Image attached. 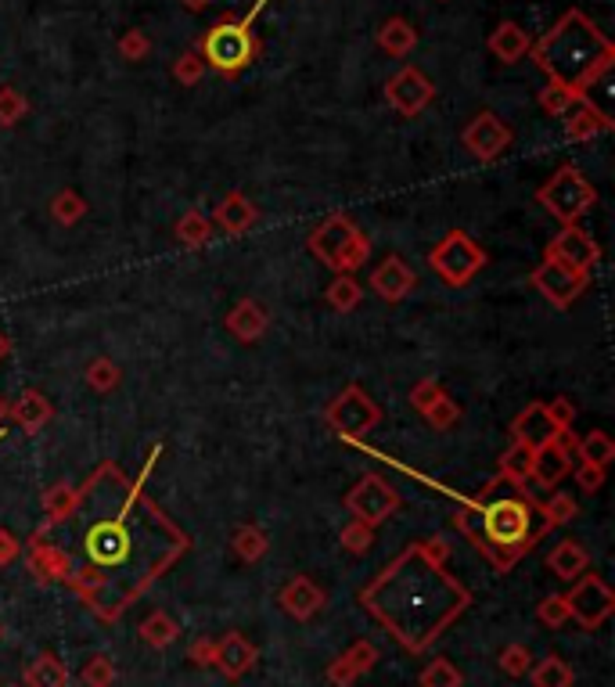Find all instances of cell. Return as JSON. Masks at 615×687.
Returning <instances> with one entry per match:
<instances>
[{
    "label": "cell",
    "mask_w": 615,
    "mask_h": 687,
    "mask_svg": "<svg viewBox=\"0 0 615 687\" xmlns=\"http://www.w3.org/2000/svg\"><path fill=\"white\" fill-rule=\"evenodd\" d=\"M173 231H177V241L184 249H202L205 241L213 238V220L205 213H198V209H191V213L180 216Z\"/></svg>",
    "instance_id": "836d02e7"
},
{
    "label": "cell",
    "mask_w": 615,
    "mask_h": 687,
    "mask_svg": "<svg viewBox=\"0 0 615 687\" xmlns=\"http://www.w3.org/2000/svg\"><path fill=\"white\" fill-rule=\"evenodd\" d=\"M443 393H446V389L436 382V378H421V382L410 389V407H414L418 414H425L428 407H432V403H436Z\"/></svg>",
    "instance_id": "f907efd6"
},
{
    "label": "cell",
    "mask_w": 615,
    "mask_h": 687,
    "mask_svg": "<svg viewBox=\"0 0 615 687\" xmlns=\"http://www.w3.org/2000/svg\"><path fill=\"white\" fill-rule=\"evenodd\" d=\"M29 116V98L18 87H0V126H15Z\"/></svg>",
    "instance_id": "b9f144b4"
},
{
    "label": "cell",
    "mask_w": 615,
    "mask_h": 687,
    "mask_svg": "<svg viewBox=\"0 0 615 687\" xmlns=\"http://www.w3.org/2000/svg\"><path fill=\"white\" fill-rule=\"evenodd\" d=\"M148 51H152L148 33H144V29H126V36L119 40V54H123L126 62H144Z\"/></svg>",
    "instance_id": "c3c4849f"
},
{
    "label": "cell",
    "mask_w": 615,
    "mask_h": 687,
    "mask_svg": "<svg viewBox=\"0 0 615 687\" xmlns=\"http://www.w3.org/2000/svg\"><path fill=\"white\" fill-rule=\"evenodd\" d=\"M339 544L346 554H367L371 547H375V529L364 526V522H357V518H349L339 533Z\"/></svg>",
    "instance_id": "f35d334b"
},
{
    "label": "cell",
    "mask_w": 615,
    "mask_h": 687,
    "mask_svg": "<svg viewBox=\"0 0 615 687\" xmlns=\"http://www.w3.org/2000/svg\"><path fill=\"white\" fill-rule=\"evenodd\" d=\"M137 634H141V641L148 644V648H170V644L180 637V626L170 612H152V616L137 626Z\"/></svg>",
    "instance_id": "1f68e13d"
},
{
    "label": "cell",
    "mask_w": 615,
    "mask_h": 687,
    "mask_svg": "<svg viewBox=\"0 0 615 687\" xmlns=\"http://www.w3.org/2000/svg\"><path fill=\"white\" fill-rule=\"evenodd\" d=\"M529 281H533L536 292L544 295L551 306H558V310H569L590 285V277L576 274V270L562 267V263H554V259H547V256H544V263L529 274Z\"/></svg>",
    "instance_id": "7c38bea8"
},
{
    "label": "cell",
    "mask_w": 615,
    "mask_h": 687,
    "mask_svg": "<svg viewBox=\"0 0 615 687\" xmlns=\"http://www.w3.org/2000/svg\"><path fill=\"white\" fill-rule=\"evenodd\" d=\"M536 202L558 220V224H580V216H587L598 202V191L583 177L576 166H562L536 188Z\"/></svg>",
    "instance_id": "8992f818"
},
{
    "label": "cell",
    "mask_w": 615,
    "mask_h": 687,
    "mask_svg": "<svg viewBox=\"0 0 615 687\" xmlns=\"http://www.w3.org/2000/svg\"><path fill=\"white\" fill-rule=\"evenodd\" d=\"M378 47L393 58H407L414 47H418V29L410 26L407 18H385L382 29H378Z\"/></svg>",
    "instance_id": "4316f807"
},
{
    "label": "cell",
    "mask_w": 615,
    "mask_h": 687,
    "mask_svg": "<svg viewBox=\"0 0 615 687\" xmlns=\"http://www.w3.org/2000/svg\"><path fill=\"white\" fill-rule=\"evenodd\" d=\"M529 51H533V40H529V33L518 26V22H500V26L490 33V54L497 62L515 65V62H522Z\"/></svg>",
    "instance_id": "d4e9b609"
},
{
    "label": "cell",
    "mask_w": 615,
    "mask_h": 687,
    "mask_svg": "<svg viewBox=\"0 0 615 687\" xmlns=\"http://www.w3.org/2000/svg\"><path fill=\"white\" fill-rule=\"evenodd\" d=\"M536 616H540V623H544V626H551V630H558L562 623H569V605H565V594H551V598L540 601Z\"/></svg>",
    "instance_id": "681fc988"
},
{
    "label": "cell",
    "mask_w": 615,
    "mask_h": 687,
    "mask_svg": "<svg viewBox=\"0 0 615 687\" xmlns=\"http://www.w3.org/2000/svg\"><path fill=\"white\" fill-rule=\"evenodd\" d=\"M378 662V648L371 641H357L353 648H346V652L339 655V659L328 666V680L335 687H349L357 684V677H364L371 666Z\"/></svg>",
    "instance_id": "7402d4cb"
},
{
    "label": "cell",
    "mask_w": 615,
    "mask_h": 687,
    "mask_svg": "<svg viewBox=\"0 0 615 687\" xmlns=\"http://www.w3.org/2000/svg\"><path fill=\"white\" fill-rule=\"evenodd\" d=\"M461 141H464V152L472 155V159L497 162L511 148V126L500 116H493V112H479L472 123L464 126Z\"/></svg>",
    "instance_id": "5bb4252c"
},
{
    "label": "cell",
    "mask_w": 615,
    "mask_h": 687,
    "mask_svg": "<svg viewBox=\"0 0 615 687\" xmlns=\"http://www.w3.org/2000/svg\"><path fill=\"white\" fill-rule=\"evenodd\" d=\"M22 684H26V687H65V684H69V670H65L62 662H58V655L44 652V655H36V659L26 666V673H22Z\"/></svg>",
    "instance_id": "83f0119b"
},
{
    "label": "cell",
    "mask_w": 615,
    "mask_h": 687,
    "mask_svg": "<svg viewBox=\"0 0 615 687\" xmlns=\"http://www.w3.org/2000/svg\"><path fill=\"white\" fill-rule=\"evenodd\" d=\"M159 457L162 447H155L137 479H126L116 461H101L76 486L72 508L51 522L44 518L29 536L36 580L69 583L105 623H116L191 547V536L148 497V475Z\"/></svg>",
    "instance_id": "6da1fadb"
},
{
    "label": "cell",
    "mask_w": 615,
    "mask_h": 687,
    "mask_svg": "<svg viewBox=\"0 0 615 687\" xmlns=\"http://www.w3.org/2000/svg\"><path fill=\"white\" fill-rule=\"evenodd\" d=\"M202 76H205V62L198 54H180L177 62H173V80L180 87H195V83H202Z\"/></svg>",
    "instance_id": "7dc6e473"
},
{
    "label": "cell",
    "mask_w": 615,
    "mask_h": 687,
    "mask_svg": "<svg viewBox=\"0 0 615 687\" xmlns=\"http://www.w3.org/2000/svg\"><path fill=\"white\" fill-rule=\"evenodd\" d=\"M83 684L87 687H112L116 684V662L108 655H90L83 666Z\"/></svg>",
    "instance_id": "f6af8a7d"
},
{
    "label": "cell",
    "mask_w": 615,
    "mask_h": 687,
    "mask_svg": "<svg viewBox=\"0 0 615 687\" xmlns=\"http://www.w3.org/2000/svg\"><path fill=\"white\" fill-rule=\"evenodd\" d=\"M544 256L554 259V263H562V267L576 270V274L590 277L594 274V267L601 263V245L594 241V234L583 231L580 224H565L562 231L547 241Z\"/></svg>",
    "instance_id": "8fae6325"
},
{
    "label": "cell",
    "mask_w": 615,
    "mask_h": 687,
    "mask_svg": "<svg viewBox=\"0 0 615 687\" xmlns=\"http://www.w3.org/2000/svg\"><path fill=\"white\" fill-rule=\"evenodd\" d=\"M572 475H576V482H580V490L587 493H598L601 486H605V468H594V464H572Z\"/></svg>",
    "instance_id": "816d5d0a"
},
{
    "label": "cell",
    "mask_w": 615,
    "mask_h": 687,
    "mask_svg": "<svg viewBox=\"0 0 615 687\" xmlns=\"http://www.w3.org/2000/svg\"><path fill=\"white\" fill-rule=\"evenodd\" d=\"M572 447H576V436H572V429H565L554 443L536 450L529 482H536L540 490H558L572 475Z\"/></svg>",
    "instance_id": "9a60e30c"
},
{
    "label": "cell",
    "mask_w": 615,
    "mask_h": 687,
    "mask_svg": "<svg viewBox=\"0 0 615 687\" xmlns=\"http://www.w3.org/2000/svg\"><path fill=\"white\" fill-rule=\"evenodd\" d=\"M562 123H565V137H569V141H590V137L612 130V119H608L601 108L590 105L587 98L576 101V105L562 116Z\"/></svg>",
    "instance_id": "603a6c76"
},
{
    "label": "cell",
    "mask_w": 615,
    "mask_h": 687,
    "mask_svg": "<svg viewBox=\"0 0 615 687\" xmlns=\"http://www.w3.org/2000/svg\"><path fill=\"white\" fill-rule=\"evenodd\" d=\"M497 666L508 677H529V670H533V652H529L526 644H508L504 652H500Z\"/></svg>",
    "instance_id": "ee69618b"
},
{
    "label": "cell",
    "mask_w": 615,
    "mask_h": 687,
    "mask_svg": "<svg viewBox=\"0 0 615 687\" xmlns=\"http://www.w3.org/2000/svg\"><path fill=\"white\" fill-rule=\"evenodd\" d=\"M310 252L335 274H357L371 256V238L346 213H331L310 231Z\"/></svg>",
    "instance_id": "277c9868"
},
{
    "label": "cell",
    "mask_w": 615,
    "mask_h": 687,
    "mask_svg": "<svg viewBox=\"0 0 615 687\" xmlns=\"http://www.w3.org/2000/svg\"><path fill=\"white\" fill-rule=\"evenodd\" d=\"M418 479L428 482V486H436L439 493L457 497L464 508H472L475 518L468 522L464 515H457V529H461L472 544H479V551L486 554L497 569H511V565L547 533L544 515H540V500H536L526 486H515V482H511L508 497H486V493H482V497H461V493L446 490V486L425 479V475H418Z\"/></svg>",
    "instance_id": "7a4b0ae2"
},
{
    "label": "cell",
    "mask_w": 615,
    "mask_h": 687,
    "mask_svg": "<svg viewBox=\"0 0 615 687\" xmlns=\"http://www.w3.org/2000/svg\"><path fill=\"white\" fill-rule=\"evenodd\" d=\"M270 328V310L259 299H241L227 313V331L238 342H259Z\"/></svg>",
    "instance_id": "44dd1931"
},
{
    "label": "cell",
    "mask_w": 615,
    "mask_h": 687,
    "mask_svg": "<svg viewBox=\"0 0 615 687\" xmlns=\"http://www.w3.org/2000/svg\"><path fill=\"white\" fill-rule=\"evenodd\" d=\"M572 454L580 457L583 464H594V468H605L615 461V439L608 436L605 429H594L587 432L583 439H576V447H572Z\"/></svg>",
    "instance_id": "f1b7e54d"
},
{
    "label": "cell",
    "mask_w": 615,
    "mask_h": 687,
    "mask_svg": "<svg viewBox=\"0 0 615 687\" xmlns=\"http://www.w3.org/2000/svg\"><path fill=\"white\" fill-rule=\"evenodd\" d=\"M72 500H76V486H69V482H54L51 490L44 493V518L51 522V518H62L65 511L72 508Z\"/></svg>",
    "instance_id": "bcb514c9"
},
{
    "label": "cell",
    "mask_w": 615,
    "mask_h": 687,
    "mask_svg": "<svg viewBox=\"0 0 615 687\" xmlns=\"http://www.w3.org/2000/svg\"><path fill=\"white\" fill-rule=\"evenodd\" d=\"M51 216H54V224H62V227H72V224H80L83 216H87V202H83L80 191H58L51 202Z\"/></svg>",
    "instance_id": "d590c367"
},
{
    "label": "cell",
    "mask_w": 615,
    "mask_h": 687,
    "mask_svg": "<svg viewBox=\"0 0 615 687\" xmlns=\"http://www.w3.org/2000/svg\"><path fill=\"white\" fill-rule=\"evenodd\" d=\"M231 547H234V554H238L241 562L252 565V562H259V558L270 551V536L249 522V526H241L238 533L231 536Z\"/></svg>",
    "instance_id": "e575fe53"
},
{
    "label": "cell",
    "mask_w": 615,
    "mask_h": 687,
    "mask_svg": "<svg viewBox=\"0 0 615 687\" xmlns=\"http://www.w3.org/2000/svg\"><path fill=\"white\" fill-rule=\"evenodd\" d=\"M22 554V544H18V536L11 533V529L0 526V565H11Z\"/></svg>",
    "instance_id": "11a10c76"
},
{
    "label": "cell",
    "mask_w": 615,
    "mask_h": 687,
    "mask_svg": "<svg viewBox=\"0 0 615 687\" xmlns=\"http://www.w3.org/2000/svg\"><path fill=\"white\" fill-rule=\"evenodd\" d=\"M259 40L252 33V22L245 18H220L198 44V58L205 62V69L220 72V76H241L256 62Z\"/></svg>",
    "instance_id": "5b68a950"
},
{
    "label": "cell",
    "mask_w": 615,
    "mask_h": 687,
    "mask_svg": "<svg viewBox=\"0 0 615 687\" xmlns=\"http://www.w3.org/2000/svg\"><path fill=\"white\" fill-rule=\"evenodd\" d=\"M51 418H54L51 400H47L44 393H36V389H26L18 400H11V421H15L26 436H36Z\"/></svg>",
    "instance_id": "cb8c5ba5"
},
{
    "label": "cell",
    "mask_w": 615,
    "mask_h": 687,
    "mask_svg": "<svg viewBox=\"0 0 615 687\" xmlns=\"http://www.w3.org/2000/svg\"><path fill=\"white\" fill-rule=\"evenodd\" d=\"M180 4H184V8H191V11H202V8H209L213 0H180Z\"/></svg>",
    "instance_id": "6f0895ef"
},
{
    "label": "cell",
    "mask_w": 615,
    "mask_h": 687,
    "mask_svg": "<svg viewBox=\"0 0 615 687\" xmlns=\"http://www.w3.org/2000/svg\"><path fill=\"white\" fill-rule=\"evenodd\" d=\"M464 677L450 659H432L421 670V687H461Z\"/></svg>",
    "instance_id": "60d3db41"
},
{
    "label": "cell",
    "mask_w": 615,
    "mask_h": 687,
    "mask_svg": "<svg viewBox=\"0 0 615 687\" xmlns=\"http://www.w3.org/2000/svg\"><path fill=\"white\" fill-rule=\"evenodd\" d=\"M346 511H349V518H357V522L375 529L400 511V493H396V486L385 479V475L367 472L364 479L346 493Z\"/></svg>",
    "instance_id": "9c48e42d"
},
{
    "label": "cell",
    "mask_w": 615,
    "mask_h": 687,
    "mask_svg": "<svg viewBox=\"0 0 615 687\" xmlns=\"http://www.w3.org/2000/svg\"><path fill=\"white\" fill-rule=\"evenodd\" d=\"M324 299H328L331 310L349 313V310H357V306L364 303V288H360L357 274H335V281L328 285Z\"/></svg>",
    "instance_id": "d6a6232c"
},
{
    "label": "cell",
    "mask_w": 615,
    "mask_h": 687,
    "mask_svg": "<svg viewBox=\"0 0 615 687\" xmlns=\"http://www.w3.org/2000/svg\"><path fill=\"white\" fill-rule=\"evenodd\" d=\"M256 659H259V648L245 634H238V630H231V634H223L220 641H216L213 666L227 680H241L252 666H256Z\"/></svg>",
    "instance_id": "e0dca14e"
},
{
    "label": "cell",
    "mask_w": 615,
    "mask_h": 687,
    "mask_svg": "<svg viewBox=\"0 0 615 687\" xmlns=\"http://www.w3.org/2000/svg\"><path fill=\"white\" fill-rule=\"evenodd\" d=\"M540 515H544L547 529L565 526V522H572V518H576V497H569L565 490H554V497L540 504Z\"/></svg>",
    "instance_id": "74e56055"
},
{
    "label": "cell",
    "mask_w": 615,
    "mask_h": 687,
    "mask_svg": "<svg viewBox=\"0 0 615 687\" xmlns=\"http://www.w3.org/2000/svg\"><path fill=\"white\" fill-rule=\"evenodd\" d=\"M533 454H536L533 447H526V443L511 439V447L500 454V479L515 482V486H526L529 472H533Z\"/></svg>",
    "instance_id": "f546056e"
},
{
    "label": "cell",
    "mask_w": 615,
    "mask_h": 687,
    "mask_svg": "<svg viewBox=\"0 0 615 687\" xmlns=\"http://www.w3.org/2000/svg\"><path fill=\"white\" fill-rule=\"evenodd\" d=\"M216 227H220L223 234H231V238H241V234H249L252 227L259 224V209L256 202H252L249 195H241V191H231V195L223 198L220 206H216L213 213Z\"/></svg>",
    "instance_id": "ffe728a7"
},
{
    "label": "cell",
    "mask_w": 615,
    "mask_h": 687,
    "mask_svg": "<svg viewBox=\"0 0 615 687\" xmlns=\"http://www.w3.org/2000/svg\"><path fill=\"white\" fill-rule=\"evenodd\" d=\"M562 432L565 429H558V425L547 418L544 403H529L526 411H518L515 421H511V439H518V443H526V447H533V450L554 443Z\"/></svg>",
    "instance_id": "d6986e66"
},
{
    "label": "cell",
    "mask_w": 615,
    "mask_h": 687,
    "mask_svg": "<svg viewBox=\"0 0 615 687\" xmlns=\"http://www.w3.org/2000/svg\"><path fill=\"white\" fill-rule=\"evenodd\" d=\"M529 677H533V687H572L576 684V673H572V666L562 659V655H547V659L533 662Z\"/></svg>",
    "instance_id": "4dcf8cb0"
},
{
    "label": "cell",
    "mask_w": 615,
    "mask_h": 687,
    "mask_svg": "<svg viewBox=\"0 0 615 687\" xmlns=\"http://www.w3.org/2000/svg\"><path fill=\"white\" fill-rule=\"evenodd\" d=\"M565 605H569V619L583 626V630H598L612 619L615 612V594L601 576L587 572L580 580H572V590L565 594Z\"/></svg>",
    "instance_id": "30bf717a"
},
{
    "label": "cell",
    "mask_w": 615,
    "mask_h": 687,
    "mask_svg": "<svg viewBox=\"0 0 615 687\" xmlns=\"http://www.w3.org/2000/svg\"><path fill=\"white\" fill-rule=\"evenodd\" d=\"M11 687H15V684H11Z\"/></svg>",
    "instance_id": "91938a15"
},
{
    "label": "cell",
    "mask_w": 615,
    "mask_h": 687,
    "mask_svg": "<svg viewBox=\"0 0 615 687\" xmlns=\"http://www.w3.org/2000/svg\"><path fill=\"white\" fill-rule=\"evenodd\" d=\"M544 411H547V418L558 425V429H572V421H576V407H572V400H565V396L544 403Z\"/></svg>",
    "instance_id": "f5cc1de1"
},
{
    "label": "cell",
    "mask_w": 615,
    "mask_h": 687,
    "mask_svg": "<svg viewBox=\"0 0 615 687\" xmlns=\"http://www.w3.org/2000/svg\"><path fill=\"white\" fill-rule=\"evenodd\" d=\"M277 605L285 608V616L306 623V619H313L324 608V590L317 587L310 576H292V580L281 587V594H277Z\"/></svg>",
    "instance_id": "ac0fdd59"
},
{
    "label": "cell",
    "mask_w": 615,
    "mask_h": 687,
    "mask_svg": "<svg viewBox=\"0 0 615 687\" xmlns=\"http://www.w3.org/2000/svg\"><path fill=\"white\" fill-rule=\"evenodd\" d=\"M8 418H11V400H4V396H0V425H4Z\"/></svg>",
    "instance_id": "680465c9"
},
{
    "label": "cell",
    "mask_w": 615,
    "mask_h": 687,
    "mask_svg": "<svg viewBox=\"0 0 615 687\" xmlns=\"http://www.w3.org/2000/svg\"><path fill=\"white\" fill-rule=\"evenodd\" d=\"M119 382H123V367L116 360L98 357L87 364V385L94 393H112V389H119Z\"/></svg>",
    "instance_id": "8d00e7d4"
},
{
    "label": "cell",
    "mask_w": 615,
    "mask_h": 687,
    "mask_svg": "<svg viewBox=\"0 0 615 687\" xmlns=\"http://www.w3.org/2000/svg\"><path fill=\"white\" fill-rule=\"evenodd\" d=\"M432 98H436V87H432V80H428L418 65H403L393 80L385 83V101L407 119L421 116L432 105Z\"/></svg>",
    "instance_id": "4fadbf2b"
},
{
    "label": "cell",
    "mask_w": 615,
    "mask_h": 687,
    "mask_svg": "<svg viewBox=\"0 0 615 687\" xmlns=\"http://www.w3.org/2000/svg\"><path fill=\"white\" fill-rule=\"evenodd\" d=\"M529 54L547 72V80L554 87L576 90V94H583L598 76H605L615 62L612 40L576 8L565 11L551 26V33L540 44H533Z\"/></svg>",
    "instance_id": "3957f363"
},
{
    "label": "cell",
    "mask_w": 615,
    "mask_h": 687,
    "mask_svg": "<svg viewBox=\"0 0 615 687\" xmlns=\"http://www.w3.org/2000/svg\"><path fill=\"white\" fill-rule=\"evenodd\" d=\"M421 418H425L436 432H446V429H454L457 421H461V407L450 400V393H443L436 403H432V407H428L425 414H421Z\"/></svg>",
    "instance_id": "7bdbcfd3"
},
{
    "label": "cell",
    "mask_w": 615,
    "mask_h": 687,
    "mask_svg": "<svg viewBox=\"0 0 615 687\" xmlns=\"http://www.w3.org/2000/svg\"><path fill=\"white\" fill-rule=\"evenodd\" d=\"M428 267H432V274H436L443 285L464 288V285H472V277H479L482 267H486V249H482L472 234L450 231L436 249L428 252Z\"/></svg>",
    "instance_id": "52a82bcc"
},
{
    "label": "cell",
    "mask_w": 615,
    "mask_h": 687,
    "mask_svg": "<svg viewBox=\"0 0 615 687\" xmlns=\"http://www.w3.org/2000/svg\"><path fill=\"white\" fill-rule=\"evenodd\" d=\"M547 569L558 576V580H580L583 572L590 569V551L580 540H562L558 547H551L547 554Z\"/></svg>",
    "instance_id": "484cf974"
},
{
    "label": "cell",
    "mask_w": 615,
    "mask_h": 687,
    "mask_svg": "<svg viewBox=\"0 0 615 687\" xmlns=\"http://www.w3.org/2000/svg\"><path fill=\"white\" fill-rule=\"evenodd\" d=\"M324 421L331 425V432L346 443H364V436L382 421V407L360 389V385H346L335 400L328 403Z\"/></svg>",
    "instance_id": "ba28073f"
},
{
    "label": "cell",
    "mask_w": 615,
    "mask_h": 687,
    "mask_svg": "<svg viewBox=\"0 0 615 687\" xmlns=\"http://www.w3.org/2000/svg\"><path fill=\"white\" fill-rule=\"evenodd\" d=\"M188 659L195 662V666H213V659H216V641H213V637H198V641L188 648Z\"/></svg>",
    "instance_id": "db71d44e"
},
{
    "label": "cell",
    "mask_w": 615,
    "mask_h": 687,
    "mask_svg": "<svg viewBox=\"0 0 615 687\" xmlns=\"http://www.w3.org/2000/svg\"><path fill=\"white\" fill-rule=\"evenodd\" d=\"M587 94H576V90H565V87H554V83H547L544 90H540V108H544L547 116L562 119L565 112H569L576 101H583Z\"/></svg>",
    "instance_id": "ab89813d"
},
{
    "label": "cell",
    "mask_w": 615,
    "mask_h": 687,
    "mask_svg": "<svg viewBox=\"0 0 615 687\" xmlns=\"http://www.w3.org/2000/svg\"><path fill=\"white\" fill-rule=\"evenodd\" d=\"M371 288L382 303H403L414 288H418V274L407 267V259L389 256L371 270Z\"/></svg>",
    "instance_id": "2e32d148"
},
{
    "label": "cell",
    "mask_w": 615,
    "mask_h": 687,
    "mask_svg": "<svg viewBox=\"0 0 615 687\" xmlns=\"http://www.w3.org/2000/svg\"><path fill=\"white\" fill-rule=\"evenodd\" d=\"M8 357H11V339L4 335V331H0V364H4Z\"/></svg>",
    "instance_id": "9f6ffc18"
}]
</instances>
